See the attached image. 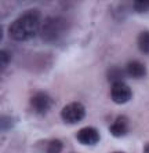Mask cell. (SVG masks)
Listing matches in <instances>:
<instances>
[{"instance_id":"1","label":"cell","mask_w":149,"mask_h":153,"mask_svg":"<svg viewBox=\"0 0 149 153\" xmlns=\"http://www.w3.org/2000/svg\"><path fill=\"white\" fill-rule=\"evenodd\" d=\"M43 19L42 13L37 8H31L18 15L8 26V37L15 42H29L40 35Z\"/></svg>"},{"instance_id":"2","label":"cell","mask_w":149,"mask_h":153,"mask_svg":"<svg viewBox=\"0 0 149 153\" xmlns=\"http://www.w3.org/2000/svg\"><path fill=\"white\" fill-rule=\"evenodd\" d=\"M69 32V22L64 17H47L40 28V37L46 43H57Z\"/></svg>"},{"instance_id":"3","label":"cell","mask_w":149,"mask_h":153,"mask_svg":"<svg viewBox=\"0 0 149 153\" xmlns=\"http://www.w3.org/2000/svg\"><path fill=\"white\" fill-rule=\"evenodd\" d=\"M87 111L86 106L82 102H69L66 103L62 109H61V120L64 121L65 124L72 126V124H77L83 119L86 117Z\"/></svg>"},{"instance_id":"4","label":"cell","mask_w":149,"mask_h":153,"mask_svg":"<svg viewBox=\"0 0 149 153\" xmlns=\"http://www.w3.org/2000/svg\"><path fill=\"white\" fill-rule=\"evenodd\" d=\"M29 103H31V108H32V111L36 114L44 116V114H47L51 111V108L54 105V101L51 98V95L48 93H46V91H36L31 97Z\"/></svg>"},{"instance_id":"5","label":"cell","mask_w":149,"mask_h":153,"mask_svg":"<svg viewBox=\"0 0 149 153\" xmlns=\"http://www.w3.org/2000/svg\"><path fill=\"white\" fill-rule=\"evenodd\" d=\"M133 98V90L126 82H119L110 84V100L117 105L127 103Z\"/></svg>"},{"instance_id":"6","label":"cell","mask_w":149,"mask_h":153,"mask_svg":"<svg viewBox=\"0 0 149 153\" xmlns=\"http://www.w3.org/2000/svg\"><path fill=\"white\" fill-rule=\"evenodd\" d=\"M76 139L80 145L84 146H95L101 141V134L95 127L87 126V127L80 128L76 132Z\"/></svg>"},{"instance_id":"7","label":"cell","mask_w":149,"mask_h":153,"mask_svg":"<svg viewBox=\"0 0 149 153\" xmlns=\"http://www.w3.org/2000/svg\"><path fill=\"white\" fill-rule=\"evenodd\" d=\"M130 130V120L127 116H117L113 120V123L109 126V132L110 135L115 138H123L128 134Z\"/></svg>"},{"instance_id":"8","label":"cell","mask_w":149,"mask_h":153,"mask_svg":"<svg viewBox=\"0 0 149 153\" xmlns=\"http://www.w3.org/2000/svg\"><path fill=\"white\" fill-rule=\"evenodd\" d=\"M126 75L128 77L131 79H144L146 75H148V71H146V66L142 64L141 61H137V59H133V61H128L126 66Z\"/></svg>"},{"instance_id":"9","label":"cell","mask_w":149,"mask_h":153,"mask_svg":"<svg viewBox=\"0 0 149 153\" xmlns=\"http://www.w3.org/2000/svg\"><path fill=\"white\" fill-rule=\"evenodd\" d=\"M126 69L120 68L117 65H113L110 66L109 69L107 71V80L113 84V83H119V82H124V77H126Z\"/></svg>"},{"instance_id":"10","label":"cell","mask_w":149,"mask_h":153,"mask_svg":"<svg viewBox=\"0 0 149 153\" xmlns=\"http://www.w3.org/2000/svg\"><path fill=\"white\" fill-rule=\"evenodd\" d=\"M137 47L142 54L149 55V30H142L137 36Z\"/></svg>"},{"instance_id":"11","label":"cell","mask_w":149,"mask_h":153,"mask_svg":"<svg viewBox=\"0 0 149 153\" xmlns=\"http://www.w3.org/2000/svg\"><path fill=\"white\" fill-rule=\"evenodd\" d=\"M62 149H64V142L58 138H53L46 142L44 153H61Z\"/></svg>"},{"instance_id":"12","label":"cell","mask_w":149,"mask_h":153,"mask_svg":"<svg viewBox=\"0 0 149 153\" xmlns=\"http://www.w3.org/2000/svg\"><path fill=\"white\" fill-rule=\"evenodd\" d=\"M133 10L138 14H146L149 13V0H137L133 3Z\"/></svg>"},{"instance_id":"13","label":"cell","mask_w":149,"mask_h":153,"mask_svg":"<svg viewBox=\"0 0 149 153\" xmlns=\"http://www.w3.org/2000/svg\"><path fill=\"white\" fill-rule=\"evenodd\" d=\"M11 61V55L8 53V50H0V65H1V72H4V69L8 66Z\"/></svg>"},{"instance_id":"14","label":"cell","mask_w":149,"mask_h":153,"mask_svg":"<svg viewBox=\"0 0 149 153\" xmlns=\"http://www.w3.org/2000/svg\"><path fill=\"white\" fill-rule=\"evenodd\" d=\"M14 124V119L11 117V116H7V114H3L1 116V130L3 131H7L13 127Z\"/></svg>"},{"instance_id":"15","label":"cell","mask_w":149,"mask_h":153,"mask_svg":"<svg viewBox=\"0 0 149 153\" xmlns=\"http://www.w3.org/2000/svg\"><path fill=\"white\" fill-rule=\"evenodd\" d=\"M144 153H149V143L145 145V148H144Z\"/></svg>"},{"instance_id":"16","label":"cell","mask_w":149,"mask_h":153,"mask_svg":"<svg viewBox=\"0 0 149 153\" xmlns=\"http://www.w3.org/2000/svg\"><path fill=\"white\" fill-rule=\"evenodd\" d=\"M112 153H124V152H112Z\"/></svg>"},{"instance_id":"17","label":"cell","mask_w":149,"mask_h":153,"mask_svg":"<svg viewBox=\"0 0 149 153\" xmlns=\"http://www.w3.org/2000/svg\"><path fill=\"white\" fill-rule=\"evenodd\" d=\"M71 153H74V152H71Z\"/></svg>"}]
</instances>
